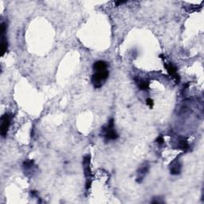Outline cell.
<instances>
[{
	"label": "cell",
	"instance_id": "obj_8",
	"mask_svg": "<svg viewBox=\"0 0 204 204\" xmlns=\"http://www.w3.org/2000/svg\"><path fill=\"white\" fill-rule=\"evenodd\" d=\"M107 67H108V64L104 61H96V62H94V64L92 65L93 70L96 71V72L106 70Z\"/></svg>",
	"mask_w": 204,
	"mask_h": 204
},
{
	"label": "cell",
	"instance_id": "obj_17",
	"mask_svg": "<svg viewBox=\"0 0 204 204\" xmlns=\"http://www.w3.org/2000/svg\"><path fill=\"white\" fill-rule=\"evenodd\" d=\"M115 3H116V6H119V5H122V4L126 3V2H124V1H120V2H116Z\"/></svg>",
	"mask_w": 204,
	"mask_h": 204
},
{
	"label": "cell",
	"instance_id": "obj_9",
	"mask_svg": "<svg viewBox=\"0 0 204 204\" xmlns=\"http://www.w3.org/2000/svg\"><path fill=\"white\" fill-rule=\"evenodd\" d=\"M177 143H178V148H179V149H181V150H182V151H186V150L189 148L188 143H187V141H186L184 138L179 137V139H178Z\"/></svg>",
	"mask_w": 204,
	"mask_h": 204
},
{
	"label": "cell",
	"instance_id": "obj_10",
	"mask_svg": "<svg viewBox=\"0 0 204 204\" xmlns=\"http://www.w3.org/2000/svg\"><path fill=\"white\" fill-rule=\"evenodd\" d=\"M8 49V42L5 36H2V41H1V49H2V55L3 56Z\"/></svg>",
	"mask_w": 204,
	"mask_h": 204
},
{
	"label": "cell",
	"instance_id": "obj_5",
	"mask_svg": "<svg viewBox=\"0 0 204 204\" xmlns=\"http://www.w3.org/2000/svg\"><path fill=\"white\" fill-rule=\"evenodd\" d=\"M164 66L167 69V73L170 76L172 77V78L175 79L176 80V82H178L179 81V76L177 73V69L175 65H173L172 63H165Z\"/></svg>",
	"mask_w": 204,
	"mask_h": 204
},
{
	"label": "cell",
	"instance_id": "obj_14",
	"mask_svg": "<svg viewBox=\"0 0 204 204\" xmlns=\"http://www.w3.org/2000/svg\"><path fill=\"white\" fill-rule=\"evenodd\" d=\"M146 104H147V105L149 106L150 108H152L153 105H154V102H153L152 99L147 98V100H146Z\"/></svg>",
	"mask_w": 204,
	"mask_h": 204
},
{
	"label": "cell",
	"instance_id": "obj_3",
	"mask_svg": "<svg viewBox=\"0 0 204 204\" xmlns=\"http://www.w3.org/2000/svg\"><path fill=\"white\" fill-rule=\"evenodd\" d=\"M10 120H11V116L10 114L6 113L2 115L1 117V126H0V131L2 137H5L7 134L8 129L10 125Z\"/></svg>",
	"mask_w": 204,
	"mask_h": 204
},
{
	"label": "cell",
	"instance_id": "obj_12",
	"mask_svg": "<svg viewBox=\"0 0 204 204\" xmlns=\"http://www.w3.org/2000/svg\"><path fill=\"white\" fill-rule=\"evenodd\" d=\"M33 160H31V159H29V160H26L23 162V167L24 168L26 169H29L31 168L33 166Z\"/></svg>",
	"mask_w": 204,
	"mask_h": 204
},
{
	"label": "cell",
	"instance_id": "obj_16",
	"mask_svg": "<svg viewBox=\"0 0 204 204\" xmlns=\"http://www.w3.org/2000/svg\"><path fill=\"white\" fill-rule=\"evenodd\" d=\"M151 202L152 203H163V201L160 200V198H159V197H158V198H155L154 199H152Z\"/></svg>",
	"mask_w": 204,
	"mask_h": 204
},
{
	"label": "cell",
	"instance_id": "obj_13",
	"mask_svg": "<svg viewBox=\"0 0 204 204\" xmlns=\"http://www.w3.org/2000/svg\"><path fill=\"white\" fill-rule=\"evenodd\" d=\"M6 31V25L5 22H2L1 23V35L2 36H5V33Z\"/></svg>",
	"mask_w": 204,
	"mask_h": 204
},
{
	"label": "cell",
	"instance_id": "obj_15",
	"mask_svg": "<svg viewBox=\"0 0 204 204\" xmlns=\"http://www.w3.org/2000/svg\"><path fill=\"white\" fill-rule=\"evenodd\" d=\"M155 142L159 143V145H161V144H163V143H164V139H163V137L162 135H160V136H159V137L155 139Z\"/></svg>",
	"mask_w": 204,
	"mask_h": 204
},
{
	"label": "cell",
	"instance_id": "obj_6",
	"mask_svg": "<svg viewBox=\"0 0 204 204\" xmlns=\"http://www.w3.org/2000/svg\"><path fill=\"white\" fill-rule=\"evenodd\" d=\"M148 169H149V166H148L147 163H145V164L143 165L142 167H139V169L137 171V178H136L137 182L139 183V182H141L142 181H143V178L147 175Z\"/></svg>",
	"mask_w": 204,
	"mask_h": 204
},
{
	"label": "cell",
	"instance_id": "obj_1",
	"mask_svg": "<svg viewBox=\"0 0 204 204\" xmlns=\"http://www.w3.org/2000/svg\"><path fill=\"white\" fill-rule=\"evenodd\" d=\"M101 134L104 136L105 142L109 140H115L118 138V134L114 128V120L111 118L107 126H104L101 128Z\"/></svg>",
	"mask_w": 204,
	"mask_h": 204
},
{
	"label": "cell",
	"instance_id": "obj_11",
	"mask_svg": "<svg viewBox=\"0 0 204 204\" xmlns=\"http://www.w3.org/2000/svg\"><path fill=\"white\" fill-rule=\"evenodd\" d=\"M181 171V166L180 163H175L173 165L171 168V175H178Z\"/></svg>",
	"mask_w": 204,
	"mask_h": 204
},
{
	"label": "cell",
	"instance_id": "obj_4",
	"mask_svg": "<svg viewBox=\"0 0 204 204\" xmlns=\"http://www.w3.org/2000/svg\"><path fill=\"white\" fill-rule=\"evenodd\" d=\"M83 167H84V176L86 180H91V168H90V155H87L83 158Z\"/></svg>",
	"mask_w": 204,
	"mask_h": 204
},
{
	"label": "cell",
	"instance_id": "obj_7",
	"mask_svg": "<svg viewBox=\"0 0 204 204\" xmlns=\"http://www.w3.org/2000/svg\"><path fill=\"white\" fill-rule=\"evenodd\" d=\"M135 80L140 90L147 91L149 89L150 81L148 80H146V79L135 78Z\"/></svg>",
	"mask_w": 204,
	"mask_h": 204
},
{
	"label": "cell",
	"instance_id": "obj_2",
	"mask_svg": "<svg viewBox=\"0 0 204 204\" xmlns=\"http://www.w3.org/2000/svg\"><path fill=\"white\" fill-rule=\"evenodd\" d=\"M108 76H109V73L107 69L104 71H100V72H96V73L92 76L91 82L93 84L95 88H99L104 84Z\"/></svg>",
	"mask_w": 204,
	"mask_h": 204
}]
</instances>
